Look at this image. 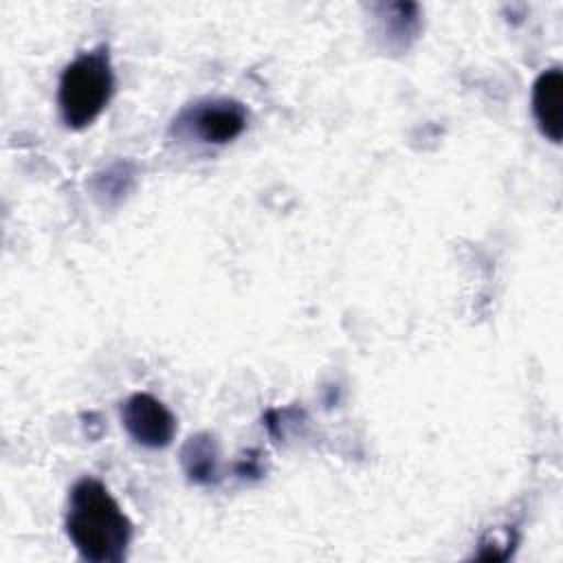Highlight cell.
I'll return each mask as SVG.
<instances>
[{"label": "cell", "instance_id": "6da1fadb", "mask_svg": "<svg viewBox=\"0 0 563 563\" xmlns=\"http://www.w3.org/2000/svg\"><path fill=\"white\" fill-rule=\"evenodd\" d=\"M66 534L81 559L90 563H121L132 541V523L97 477L73 484L64 519Z\"/></svg>", "mask_w": 563, "mask_h": 563}, {"label": "cell", "instance_id": "7a4b0ae2", "mask_svg": "<svg viewBox=\"0 0 563 563\" xmlns=\"http://www.w3.org/2000/svg\"><path fill=\"white\" fill-rule=\"evenodd\" d=\"M114 92V70L106 44L79 53L62 70L57 106L66 128H88L108 106Z\"/></svg>", "mask_w": 563, "mask_h": 563}, {"label": "cell", "instance_id": "3957f363", "mask_svg": "<svg viewBox=\"0 0 563 563\" xmlns=\"http://www.w3.org/2000/svg\"><path fill=\"white\" fill-rule=\"evenodd\" d=\"M249 123L244 103L227 97L200 99L189 103L172 121V134L178 139H194L198 143L224 145L238 139Z\"/></svg>", "mask_w": 563, "mask_h": 563}, {"label": "cell", "instance_id": "277c9868", "mask_svg": "<svg viewBox=\"0 0 563 563\" xmlns=\"http://www.w3.org/2000/svg\"><path fill=\"white\" fill-rule=\"evenodd\" d=\"M121 422L128 435L145 449H165L176 435L174 413L152 394H132L121 405Z\"/></svg>", "mask_w": 563, "mask_h": 563}, {"label": "cell", "instance_id": "5b68a950", "mask_svg": "<svg viewBox=\"0 0 563 563\" xmlns=\"http://www.w3.org/2000/svg\"><path fill=\"white\" fill-rule=\"evenodd\" d=\"M563 73L559 66L543 70L532 84V112L541 134L552 141L561 143L563 139Z\"/></svg>", "mask_w": 563, "mask_h": 563}, {"label": "cell", "instance_id": "8992f818", "mask_svg": "<svg viewBox=\"0 0 563 563\" xmlns=\"http://www.w3.org/2000/svg\"><path fill=\"white\" fill-rule=\"evenodd\" d=\"M180 462H183L185 475L194 484L205 486V484H216L220 479L218 444L209 433L191 435L180 451Z\"/></svg>", "mask_w": 563, "mask_h": 563}, {"label": "cell", "instance_id": "52a82bcc", "mask_svg": "<svg viewBox=\"0 0 563 563\" xmlns=\"http://www.w3.org/2000/svg\"><path fill=\"white\" fill-rule=\"evenodd\" d=\"M383 35L387 37V44L402 51L409 48V44L418 37L420 31V11L418 4H389L383 7Z\"/></svg>", "mask_w": 563, "mask_h": 563}]
</instances>
